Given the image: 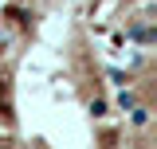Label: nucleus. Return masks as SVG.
I'll return each instance as SVG.
<instances>
[{
	"mask_svg": "<svg viewBox=\"0 0 157 149\" xmlns=\"http://www.w3.org/2000/svg\"><path fill=\"white\" fill-rule=\"evenodd\" d=\"M118 106H122V110H134V106H137V94L134 90H122V94H118Z\"/></svg>",
	"mask_w": 157,
	"mask_h": 149,
	"instance_id": "obj_1",
	"label": "nucleus"
},
{
	"mask_svg": "<svg viewBox=\"0 0 157 149\" xmlns=\"http://www.w3.org/2000/svg\"><path fill=\"white\" fill-rule=\"evenodd\" d=\"M130 122H134V126H145V122H149V110H145V106H134Z\"/></svg>",
	"mask_w": 157,
	"mask_h": 149,
	"instance_id": "obj_2",
	"label": "nucleus"
}]
</instances>
